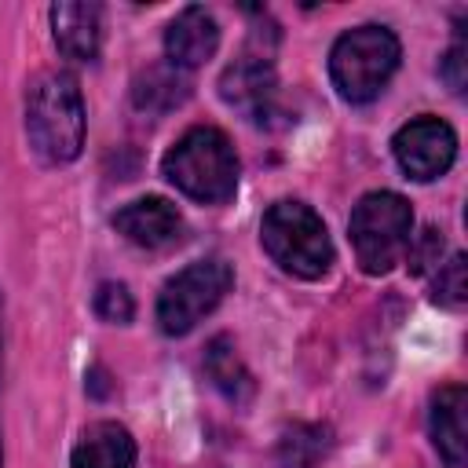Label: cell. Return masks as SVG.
<instances>
[{
    "label": "cell",
    "instance_id": "cell-8",
    "mask_svg": "<svg viewBox=\"0 0 468 468\" xmlns=\"http://www.w3.org/2000/svg\"><path fill=\"white\" fill-rule=\"evenodd\" d=\"M219 99L230 110L245 113L249 121L263 124L278 102V77H274L267 51H256V55L245 51L241 58H234L219 77Z\"/></svg>",
    "mask_w": 468,
    "mask_h": 468
},
{
    "label": "cell",
    "instance_id": "cell-5",
    "mask_svg": "<svg viewBox=\"0 0 468 468\" xmlns=\"http://www.w3.org/2000/svg\"><path fill=\"white\" fill-rule=\"evenodd\" d=\"M347 230H351L358 267L366 274H388L410 249L413 208L395 190H373L355 205Z\"/></svg>",
    "mask_w": 468,
    "mask_h": 468
},
{
    "label": "cell",
    "instance_id": "cell-21",
    "mask_svg": "<svg viewBox=\"0 0 468 468\" xmlns=\"http://www.w3.org/2000/svg\"><path fill=\"white\" fill-rule=\"evenodd\" d=\"M102 380H106V373H102V369H91V373H88V388H91V395H99V399L110 391Z\"/></svg>",
    "mask_w": 468,
    "mask_h": 468
},
{
    "label": "cell",
    "instance_id": "cell-9",
    "mask_svg": "<svg viewBox=\"0 0 468 468\" xmlns=\"http://www.w3.org/2000/svg\"><path fill=\"white\" fill-rule=\"evenodd\" d=\"M216 48H219V26L197 4L183 7L165 29V55L172 69H197L216 55Z\"/></svg>",
    "mask_w": 468,
    "mask_h": 468
},
{
    "label": "cell",
    "instance_id": "cell-2",
    "mask_svg": "<svg viewBox=\"0 0 468 468\" xmlns=\"http://www.w3.org/2000/svg\"><path fill=\"white\" fill-rule=\"evenodd\" d=\"M238 154L219 128L197 124L172 143L161 157V176L186 197L201 205H223L238 190Z\"/></svg>",
    "mask_w": 468,
    "mask_h": 468
},
{
    "label": "cell",
    "instance_id": "cell-20",
    "mask_svg": "<svg viewBox=\"0 0 468 468\" xmlns=\"http://www.w3.org/2000/svg\"><path fill=\"white\" fill-rule=\"evenodd\" d=\"M464 66H468L464 44H453V48L446 51V58H442V69H439L453 95H461V91H464V84H468V69H464Z\"/></svg>",
    "mask_w": 468,
    "mask_h": 468
},
{
    "label": "cell",
    "instance_id": "cell-10",
    "mask_svg": "<svg viewBox=\"0 0 468 468\" xmlns=\"http://www.w3.org/2000/svg\"><path fill=\"white\" fill-rule=\"evenodd\" d=\"M113 227L143 249H165L183 238V216L168 197H139L113 216Z\"/></svg>",
    "mask_w": 468,
    "mask_h": 468
},
{
    "label": "cell",
    "instance_id": "cell-7",
    "mask_svg": "<svg viewBox=\"0 0 468 468\" xmlns=\"http://www.w3.org/2000/svg\"><path fill=\"white\" fill-rule=\"evenodd\" d=\"M391 150H395L399 168L410 179L428 183V179H439L453 165V157H457V135L439 117H417V121H410V124H402L395 132Z\"/></svg>",
    "mask_w": 468,
    "mask_h": 468
},
{
    "label": "cell",
    "instance_id": "cell-17",
    "mask_svg": "<svg viewBox=\"0 0 468 468\" xmlns=\"http://www.w3.org/2000/svg\"><path fill=\"white\" fill-rule=\"evenodd\" d=\"M431 300L450 307V311H461L468 303V263L461 252H453L446 263L435 267V282H431Z\"/></svg>",
    "mask_w": 468,
    "mask_h": 468
},
{
    "label": "cell",
    "instance_id": "cell-6",
    "mask_svg": "<svg viewBox=\"0 0 468 468\" xmlns=\"http://www.w3.org/2000/svg\"><path fill=\"white\" fill-rule=\"evenodd\" d=\"M230 285H234V271L219 256H208V260L183 267L176 278L165 282V289L157 296L161 333H168V336L190 333L205 314L216 311V303L230 292Z\"/></svg>",
    "mask_w": 468,
    "mask_h": 468
},
{
    "label": "cell",
    "instance_id": "cell-4",
    "mask_svg": "<svg viewBox=\"0 0 468 468\" xmlns=\"http://www.w3.org/2000/svg\"><path fill=\"white\" fill-rule=\"evenodd\" d=\"M399 37L384 26H355L344 37H336L329 51V77L340 99L347 102H369L384 91L391 73L399 69Z\"/></svg>",
    "mask_w": 468,
    "mask_h": 468
},
{
    "label": "cell",
    "instance_id": "cell-14",
    "mask_svg": "<svg viewBox=\"0 0 468 468\" xmlns=\"http://www.w3.org/2000/svg\"><path fill=\"white\" fill-rule=\"evenodd\" d=\"M205 373H208V380L219 388V395L230 399L234 406H245V402L256 395V380H252V373L245 369V362H241L238 347L230 344V336L208 340V347H205Z\"/></svg>",
    "mask_w": 468,
    "mask_h": 468
},
{
    "label": "cell",
    "instance_id": "cell-11",
    "mask_svg": "<svg viewBox=\"0 0 468 468\" xmlns=\"http://www.w3.org/2000/svg\"><path fill=\"white\" fill-rule=\"evenodd\" d=\"M431 442L450 468H464L468 457V391L464 384H442L428 410Z\"/></svg>",
    "mask_w": 468,
    "mask_h": 468
},
{
    "label": "cell",
    "instance_id": "cell-19",
    "mask_svg": "<svg viewBox=\"0 0 468 468\" xmlns=\"http://www.w3.org/2000/svg\"><path fill=\"white\" fill-rule=\"evenodd\" d=\"M410 271L413 274H428V271H435L439 267V260H442V234L439 230H420L417 238H410Z\"/></svg>",
    "mask_w": 468,
    "mask_h": 468
},
{
    "label": "cell",
    "instance_id": "cell-15",
    "mask_svg": "<svg viewBox=\"0 0 468 468\" xmlns=\"http://www.w3.org/2000/svg\"><path fill=\"white\" fill-rule=\"evenodd\" d=\"M333 450V431L325 424H292L278 439V464L282 468H314Z\"/></svg>",
    "mask_w": 468,
    "mask_h": 468
},
{
    "label": "cell",
    "instance_id": "cell-3",
    "mask_svg": "<svg viewBox=\"0 0 468 468\" xmlns=\"http://www.w3.org/2000/svg\"><path fill=\"white\" fill-rule=\"evenodd\" d=\"M263 252L292 278L314 282L333 267V241L322 216L303 201H274L260 223Z\"/></svg>",
    "mask_w": 468,
    "mask_h": 468
},
{
    "label": "cell",
    "instance_id": "cell-12",
    "mask_svg": "<svg viewBox=\"0 0 468 468\" xmlns=\"http://www.w3.org/2000/svg\"><path fill=\"white\" fill-rule=\"evenodd\" d=\"M51 33L66 58L91 62L99 55V40H102V7L84 4V0L51 4Z\"/></svg>",
    "mask_w": 468,
    "mask_h": 468
},
{
    "label": "cell",
    "instance_id": "cell-18",
    "mask_svg": "<svg viewBox=\"0 0 468 468\" xmlns=\"http://www.w3.org/2000/svg\"><path fill=\"white\" fill-rule=\"evenodd\" d=\"M95 314H99L102 322L124 325V322H132V314H135V300H132V292H128L121 282H102L99 292H95Z\"/></svg>",
    "mask_w": 468,
    "mask_h": 468
},
{
    "label": "cell",
    "instance_id": "cell-13",
    "mask_svg": "<svg viewBox=\"0 0 468 468\" xmlns=\"http://www.w3.org/2000/svg\"><path fill=\"white\" fill-rule=\"evenodd\" d=\"M132 464H135V439L117 420H95L91 428H84L69 457V468H132Z\"/></svg>",
    "mask_w": 468,
    "mask_h": 468
},
{
    "label": "cell",
    "instance_id": "cell-16",
    "mask_svg": "<svg viewBox=\"0 0 468 468\" xmlns=\"http://www.w3.org/2000/svg\"><path fill=\"white\" fill-rule=\"evenodd\" d=\"M186 95H190V84H186V80L179 77V69H172V66H154V69H146V73L135 80V88H132L135 106L146 110V113H168V110H176Z\"/></svg>",
    "mask_w": 468,
    "mask_h": 468
},
{
    "label": "cell",
    "instance_id": "cell-1",
    "mask_svg": "<svg viewBox=\"0 0 468 468\" xmlns=\"http://www.w3.org/2000/svg\"><path fill=\"white\" fill-rule=\"evenodd\" d=\"M26 135L40 161L69 165L84 146V99L66 69H44L26 88Z\"/></svg>",
    "mask_w": 468,
    "mask_h": 468
}]
</instances>
